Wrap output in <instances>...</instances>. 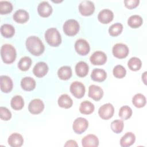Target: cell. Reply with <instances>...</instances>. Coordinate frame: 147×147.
I'll use <instances>...</instances> for the list:
<instances>
[{
    "mask_svg": "<svg viewBox=\"0 0 147 147\" xmlns=\"http://www.w3.org/2000/svg\"><path fill=\"white\" fill-rule=\"evenodd\" d=\"M28 50L34 56H39L44 51V45L41 40L36 36H30L26 40Z\"/></svg>",
    "mask_w": 147,
    "mask_h": 147,
    "instance_id": "cell-1",
    "label": "cell"
},
{
    "mask_svg": "<svg viewBox=\"0 0 147 147\" xmlns=\"http://www.w3.org/2000/svg\"><path fill=\"white\" fill-rule=\"evenodd\" d=\"M1 55L5 63L10 64L14 61L17 53L14 47L10 44H6L1 47Z\"/></svg>",
    "mask_w": 147,
    "mask_h": 147,
    "instance_id": "cell-2",
    "label": "cell"
},
{
    "mask_svg": "<svg viewBox=\"0 0 147 147\" xmlns=\"http://www.w3.org/2000/svg\"><path fill=\"white\" fill-rule=\"evenodd\" d=\"M45 38L48 44L52 47H57L61 42V35L59 32L54 28H49L46 30Z\"/></svg>",
    "mask_w": 147,
    "mask_h": 147,
    "instance_id": "cell-3",
    "label": "cell"
},
{
    "mask_svg": "<svg viewBox=\"0 0 147 147\" xmlns=\"http://www.w3.org/2000/svg\"><path fill=\"white\" fill-rule=\"evenodd\" d=\"M79 28V24L76 20L69 19L64 22L63 25V31L67 35L72 36L78 33Z\"/></svg>",
    "mask_w": 147,
    "mask_h": 147,
    "instance_id": "cell-4",
    "label": "cell"
},
{
    "mask_svg": "<svg viewBox=\"0 0 147 147\" xmlns=\"http://www.w3.org/2000/svg\"><path fill=\"white\" fill-rule=\"evenodd\" d=\"M70 92L76 98H82L85 94V86L84 85L78 81L74 82L70 86Z\"/></svg>",
    "mask_w": 147,
    "mask_h": 147,
    "instance_id": "cell-5",
    "label": "cell"
},
{
    "mask_svg": "<svg viewBox=\"0 0 147 147\" xmlns=\"http://www.w3.org/2000/svg\"><path fill=\"white\" fill-rule=\"evenodd\" d=\"M114 108L112 104L108 103L101 106L98 110V114L103 119H109L114 114Z\"/></svg>",
    "mask_w": 147,
    "mask_h": 147,
    "instance_id": "cell-6",
    "label": "cell"
},
{
    "mask_svg": "<svg viewBox=\"0 0 147 147\" xmlns=\"http://www.w3.org/2000/svg\"><path fill=\"white\" fill-rule=\"evenodd\" d=\"M112 51L115 57L118 59H123L127 57L129 50L126 45L122 43H117L113 46Z\"/></svg>",
    "mask_w": 147,
    "mask_h": 147,
    "instance_id": "cell-7",
    "label": "cell"
},
{
    "mask_svg": "<svg viewBox=\"0 0 147 147\" xmlns=\"http://www.w3.org/2000/svg\"><path fill=\"white\" fill-rule=\"evenodd\" d=\"M79 10L83 16H90L93 14L95 10L94 4L90 1H83L79 5Z\"/></svg>",
    "mask_w": 147,
    "mask_h": 147,
    "instance_id": "cell-8",
    "label": "cell"
},
{
    "mask_svg": "<svg viewBox=\"0 0 147 147\" xmlns=\"http://www.w3.org/2000/svg\"><path fill=\"white\" fill-rule=\"evenodd\" d=\"M88 126L87 120L82 117L77 118L74 122L72 128L74 131L77 134H82L84 132Z\"/></svg>",
    "mask_w": 147,
    "mask_h": 147,
    "instance_id": "cell-9",
    "label": "cell"
},
{
    "mask_svg": "<svg viewBox=\"0 0 147 147\" xmlns=\"http://www.w3.org/2000/svg\"><path fill=\"white\" fill-rule=\"evenodd\" d=\"M75 49L79 55L84 56L89 53L90 47L86 40L80 38L76 40L75 44Z\"/></svg>",
    "mask_w": 147,
    "mask_h": 147,
    "instance_id": "cell-10",
    "label": "cell"
},
{
    "mask_svg": "<svg viewBox=\"0 0 147 147\" xmlns=\"http://www.w3.org/2000/svg\"><path fill=\"white\" fill-rule=\"evenodd\" d=\"M44 109V104L40 99H34L30 101L28 106V110L33 114L41 113Z\"/></svg>",
    "mask_w": 147,
    "mask_h": 147,
    "instance_id": "cell-11",
    "label": "cell"
},
{
    "mask_svg": "<svg viewBox=\"0 0 147 147\" xmlns=\"http://www.w3.org/2000/svg\"><path fill=\"white\" fill-rule=\"evenodd\" d=\"M91 63L95 65H100L104 64L107 60L106 54L102 51H96L90 56Z\"/></svg>",
    "mask_w": 147,
    "mask_h": 147,
    "instance_id": "cell-12",
    "label": "cell"
},
{
    "mask_svg": "<svg viewBox=\"0 0 147 147\" xmlns=\"http://www.w3.org/2000/svg\"><path fill=\"white\" fill-rule=\"evenodd\" d=\"M103 91L98 86L92 84L88 88V96L95 100H99L103 96Z\"/></svg>",
    "mask_w": 147,
    "mask_h": 147,
    "instance_id": "cell-13",
    "label": "cell"
},
{
    "mask_svg": "<svg viewBox=\"0 0 147 147\" xmlns=\"http://www.w3.org/2000/svg\"><path fill=\"white\" fill-rule=\"evenodd\" d=\"M114 17L113 11L109 9H106L102 10L98 15V18L102 24H106L110 22Z\"/></svg>",
    "mask_w": 147,
    "mask_h": 147,
    "instance_id": "cell-14",
    "label": "cell"
},
{
    "mask_svg": "<svg viewBox=\"0 0 147 147\" xmlns=\"http://www.w3.org/2000/svg\"><path fill=\"white\" fill-rule=\"evenodd\" d=\"M37 11L39 15L42 17L49 16L52 12V7L47 1H43L39 3L37 7Z\"/></svg>",
    "mask_w": 147,
    "mask_h": 147,
    "instance_id": "cell-15",
    "label": "cell"
},
{
    "mask_svg": "<svg viewBox=\"0 0 147 147\" xmlns=\"http://www.w3.org/2000/svg\"><path fill=\"white\" fill-rule=\"evenodd\" d=\"M48 71V67L47 64L42 61L37 63L33 69V73L38 78L43 77L47 74Z\"/></svg>",
    "mask_w": 147,
    "mask_h": 147,
    "instance_id": "cell-16",
    "label": "cell"
},
{
    "mask_svg": "<svg viewBox=\"0 0 147 147\" xmlns=\"http://www.w3.org/2000/svg\"><path fill=\"white\" fill-rule=\"evenodd\" d=\"M1 90L2 92L7 93L13 89V82L11 78L6 75H2L0 78Z\"/></svg>",
    "mask_w": 147,
    "mask_h": 147,
    "instance_id": "cell-17",
    "label": "cell"
},
{
    "mask_svg": "<svg viewBox=\"0 0 147 147\" xmlns=\"http://www.w3.org/2000/svg\"><path fill=\"white\" fill-rule=\"evenodd\" d=\"M83 147H95L99 145V140L94 134H88L84 137L82 140Z\"/></svg>",
    "mask_w": 147,
    "mask_h": 147,
    "instance_id": "cell-18",
    "label": "cell"
},
{
    "mask_svg": "<svg viewBox=\"0 0 147 147\" xmlns=\"http://www.w3.org/2000/svg\"><path fill=\"white\" fill-rule=\"evenodd\" d=\"M24 142L22 136L18 133H14L11 134L8 138V144L12 147H20Z\"/></svg>",
    "mask_w": 147,
    "mask_h": 147,
    "instance_id": "cell-19",
    "label": "cell"
},
{
    "mask_svg": "<svg viewBox=\"0 0 147 147\" xmlns=\"http://www.w3.org/2000/svg\"><path fill=\"white\" fill-rule=\"evenodd\" d=\"M28 13L23 9H19L17 10L13 14L14 20L19 24H24L29 20Z\"/></svg>",
    "mask_w": 147,
    "mask_h": 147,
    "instance_id": "cell-20",
    "label": "cell"
},
{
    "mask_svg": "<svg viewBox=\"0 0 147 147\" xmlns=\"http://www.w3.org/2000/svg\"><path fill=\"white\" fill-rule=\"evenodd\" d=\"M135 140V135L131 132H127L121 138L120 145L123 147L130 146L134 143Z\"/></svg>",
    "mask_w": 147,
    "mask_h": 147,
    "instance_id": "cell-21",
    "label": "cell"
},
{
    "mask_svg": "<svg viewBox=\"0 0 147 147\" xmlns=\"http://www.w3.org/2000/svg\"><path fill=\"white\" fill-rule=\"evenodd\" d=\"M107 77L106 71L100 68H95L92 70L91 74V79L95 82H103Z\"/></svg>",
    "mask_w": 147,
    "mask_h": 147,
    "instance_id": "cell-22",
    "label": "cell"
},
{
    "mask_svg": "<svg viewBox=\"0 0 147 147\" xmlns=\"http://www.w3.org/2000/svg\"><path fill=\"white\" fill-rule=\"evenodd\" d=\"M21 86L25 91H32L36 87V81L31 77H25L21 81Z\"/></svg>",
    "mask_w": 147,
    "mask_h": 147,
    "instance_id": "cell-23",
    "label": "cell"
},
{
    "mask_svg": "<svg viewBox=\"0 0 147 147\" xmlns=\"http://www.w3.org/2000/svg\"><path fill=\"white\" fill-rule=\"evenodd\" d=\"M75 72L79 77L86 76L88 72V65L84 61L78 62L75 66Z\"/></svg>",
    "mask_w": 147,
    "mask_h": 147,
    "instance_id": "cell-24",
    "label": "cell"
},
{
    "mask_svg": "<svg viewBox=\"0 0 147 147\" xmlns=\"http://www.w3.org/2000/svg\"><path fill=\"white\" fill-rule=\"evenodd\" d=\"M57 103L60 107L64 109H69L72 106L73 101L68 95L62 94L59 96Z\"/></svg>",
    "mask_w": 147,
    "mask_h": 147,
    "instance_id": "cell-25",
    "label": "cell"
},
{
    "mask_svg": "<svg viewBox=\"0 0 147 147\" xmlns=\"http://www.w3.org/2000/svg\"><path fill=\"white\" fill-rule=\"evenodd\" d=\"M95 107L93 103L91 102L84 100L82 102L79 107V111L83 114H90L94 110Z\"/></svg>",
    "mask_w": 147,
    "mask_h": 147,
    "instance_id": "cell-26",
    "label": "cell"
},
{
    "mask_svg": "<svg viewBox=\"0 0 147 147\" xmlns=\"http://www.w3.org/2000/svg\"><path fill=\"white\" fill-rule=\"evenodd\" d=\"M57 75L61 80H68L72 76V69L69 66H63L59 69Z\"/></svg>",
    "mask_w": 147,
    "mask_h": 147,
    "instance_id": "cell-27",
    "label": "cell"
},
{
    "mask_svg": "<svg viewBox=\"0 0 147 147\" xmlns=\"http://www.w3.org/2000/svg\"><path fill=\"white\" fill-rule=\"evenodd\" d=\"M10 105L14 110H19L23 108L24 105V101L21 96L15 95L11 98Z\"/></svg>",
    "mask_w": 147,
    "mask_h": 147,
    "instance_id": "cell-28",
    "label": "cell"
},
{
    "mask_svg": "<svg viewBox=\"0 0 147 147\" xmlns=\"http://www.w3.org/2000/svg\"><path fill=\"white\" fill-rule=\"evenodd\" d=\"M142 22V17L136 14L132 15L127 20V24L132 28H137L141 26Z\"/></svg>",
    "mask_w": 147,
    "mask_h": 147,
    "instance_id": "cell-29",
    "label": "cell"
},
{
    "mask_svg": "<svg viewBox=\"0 0 147 147\" xmlns=\"http://www.w3.org/2000/svg\"><path fill=\"white\" fill-rule=\"evenodd\" d=\"M1 32L2 35L5 37L10 38L14 34L15 29L11 25L5 24L1 26Z\"/></svg>",
    "mask_w": 147,
    "mask_h": 147,
    "instance_id": "cell-30",
    "label": "cell"
},
{
    "mask_svg": "<svg viewBox=\"0 0 147 147\" xmlns=\"http://www.w3.org/2000/svg\"><path fill=\"white\" fill-rule=\"evenodd\" d=\"M146 102L145 96L142 94L138 93L136 94L132 99V103L133 105L138 108H141L144 107Z\"/></svg>",
    "mask_w": 147,
    "mask_h": 147,
    "instance_id": "cell-31",
    "label": "cell"
},
{
    "mask_svg": "<svg viewBox=\"0 0 147 147\" xmlns=\"http://www.w3.org/2000/svg\"><path fill=\"white\" fill-rule=\"evenodd\" d=\"M127 65L130 70L136 71L141 68L142 63L139 58L137 57H133L128 61Z\"/></svg>",
    "mask_w": 147,
    "mask_h": 147,
    "instance_id": "cell-32",
    "label": "cell"
},
{
    "mask_svg": "<svg viewBox=\"0 0 147 147\" xmlns=\"http://www.w3.org/2000/svg\"><path fill=\"white\" fill-rule=\"evenodd\" d=\"M32 64V60L28 56H24L22 57L18 63V67L19 69L23 71H27Z\"/></svg>",
    "mask_w": 147,
    "mask_h": 147,
    "instance_id": "cell-33",
    "label": "cell"
},
{
    "mask_svg": "<svg viewBox=\"0 0 147 147\" xmlns=\"http://www.w3.org/2000/svg\"><path fill=\"white\" fill-rule=\"evenodd\" d=\"M132 115V110L128 106H122L119 111V116L122 119L126 120L131 117Z\"/></svg>",
    "mask_w": 147,
    "mask_h": 147,
    "instance_id": "cell-34",
    "label": "cell"
},
{
    "mask_svg": "<svg viewBox=\"0 0 147 147\" xmlns=\"http://www.w3.org/2000/svg\"><path fill=\"white\" fill-rule=\"evenodd\" d=\"M123 30V25L121 23H115L109 29V33L112 36H117L120 34Z\"/></svg>",
    "mask_w": 147,
    "mask_h": 147,
    "instance_id": "cell-35",
    "label": "cell"
},
{
    "mask_svg": "<svg viewBox=\"0 0 147 147\" xmlns=\"http://www.w3.org/2000/svg\"><path fill=\"white\" fill-rule=\"evenodd\" d=\"M13 10V5L9 1L0 2V13L6 14L10 13Z\"/></svg>",
    "mask_w": 147,
    "mask_h": 147,
    "instance_id": "cell-36",
    "label": "cell"
},
{
    "mask_svg": "<svg viewBox=\"0 0 147 147\" xmlns=\"http://www.w3.org/2000/svg\"><path fill=\"white\" fill-rule=\"evenodd\" d=\"M113 75L118 79L123 78L126 74L125 68L121 65H117L114 67L113 70Z\"/></svg>",
    "mask_w": 147,
    "mask_h": 147,
    "instance_id": "cell-37",
    "label": "cell"
},
{
    "mask_svg": "<svg viewBox=\"0 0 147 147\" xmlns=\"http://www.w3.org/2000/svg\"><path fill=\"white\" fill-rule=\"evenodd\" d=\"M123 122L122 121L117 119L111 123V129L115 133H119L122 131L123 129Z\"/></svg>",
    "mask_w": 147,
    "mask_h": 147,
    "instance_id": "cell-38",
    "label": "cell"
},
{
    "mask_svg": "<svg viewBox=\"0 0 147 147\" xmlns=\"http://www.w3.org/2000/svg\"><path fill=\"white\" fill-rule=\"evenodd\" d=\"M0 117L2 120L8 121L11 117V113L6 107H0Z\"/></svg>",
    "mask_w": 147,
    "mask_h": 147,
    "instance_id": "cell-39",
    "label": "cell"
},
{
    "mask_svg": "<svg viewBox=\"0 0 147 147\" xmlns=\"http://www.w3.org/2000/svg\"><path fill=\"white\" fill-rule=\"evenodd\" d=\"M140 3L139 0H125L124 3L125 6L130 9L136 7Z\"/></svg>",
    "mask_w": 147,
    "mask_h": 147,
    "instance_id": "cell-40",
    "label": "cell"
},
{
    "mask_svg": "<svg viewBox=\"0 0 147 147\" xmlns=\"http://www.w3.org/2000/svg\"><path fill=\"white\" fill-rule=\"evenodd\" d=\"M78 144L74 140H70L67 141L65 144L64 145V146H78Z\"/></svg>",
    "mask_w": 147,
    "mask_h": 147,
    "instance_id": "cell-41",
    "label": "cell"
},
{
    "mask_svg": "<svg viewBox=\"0 0 147 147\" xmlns=\"http://www.w3.org/2000/svg\"><path fill=\"white\" fill-rule=\"evenodd\" d=\"M146 72H145L142 75V80H143L144 83L146 84Z\"/></svg>",
    "mask_w": 147,
    "mask_h": 147,
    "instance_id": "cell-42",
    "label": "cell"
}]
</instances>
